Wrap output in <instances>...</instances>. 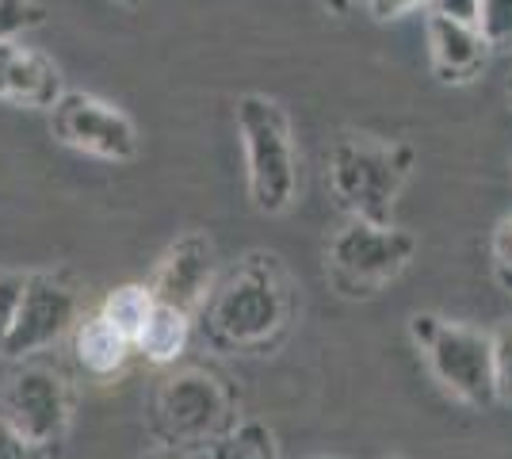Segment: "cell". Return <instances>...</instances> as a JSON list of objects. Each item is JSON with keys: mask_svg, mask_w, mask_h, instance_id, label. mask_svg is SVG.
<instances>
[{"mask_svg": "<svg viewBox=\"0 0 512 459\" xmlns=\"http://www.w3.org/2000/svg\"><path fill=\"white\" fill-rule=\"evenodd\" d=\"M299 295L279 253L253 249L218 272L211 299L199 310L203 337L218 352H272L295 322Z\"/></svg>", "mask_w": 512, "mask_h": 459, "instance_id": "cell-1", "label": "cell"}, {"mask_svg": "<svg viewBox=\"0 0 512 459\" xmlns=\"http://www.w3.org/2000/svg\"><path fill=\"white\" fill-rule=\"evenodd\" d=\"M413 165H417V153L409 142L344 131L329 150V188L344 207V215L390 222L394 203L413 176Z\"/></svg>", "mask_w": 512, "mask_h": 459, "instance_id": "cell-2", "label": "cell"}, {"mask_svg": "<svg viewBox=\"0 0 512 459\" xmlns=\"http://www.w3.org/2000/svg\"><path fill=\"white\" fill-rule=\"evenodd\" d=\"M237 425L234 391L207 368H165L150 394V429L172 448H214Z\"/></svg>", "mask_w": 512, "mask_h": 459, "instance_id": "cell-3", "label": "cell"}, {"mask_svg": "<svg viewBox=\"0 0 512 459\" xmlns=\"http://www.w3.org/2000/svg\"><path fill=\"white\" fill-rule=\"evenodd\" d=\"M237 134L245 146L249 199L260 215H283L295 203L299 188V157L291 119L279 100L249 92L237 100Z\"/></svg>", "mask_w": 512, "mask_h": 459, "instance_id": "cell-4", "label": "cell"}, {"mask_svg": "<svg viewBox=\"0 0 512 459\" xmlns=\"http://www.w3.org/2000/svg\"><path fill=\"white\" fill-rule=\"evenodd\" d=\"M417 257V238L394 222L344 219L325 245V280L341 299H375Z\"/></svg>", "mask_w": 512, "mask_h": 459, "instance_id": "cell-5", "label": "cell"}, {"mask_svg": "<svg viewBox=\"0 0 512 459\" xmlns=\"http://www.w3.org/2000/svg\"><path fill=\"white\" fill-rule=\"evenodd\" d=\"M409 337H413V349L428 364L432 379L451 398H459L463 406H474V410H486L497 402L490 329L451 322L440 314H413Z\"/></svg>", "mask_w": 512, "mask_h": 459, "instance_id": "cell-6", "label": "cell"}, {"mask_svg": "<svg viewBox=\"0 0 512 459\" xmlns=\"http://www.w3.org/2000/svg\"><path fill=\"white\" fill-rule=\"evenodd\" d=\"M81 314H85V291L65 268L27 272L20 306H16L8 337H4L0 360L20 364V360H31L39 352L54 349L58 341H65L77 329Z\"/></svg>", "mask_w": 512, "mask_h": 459, "instance_id": "cell-7", "label": "cell"}, {"mask_svg": "<svg viewBox=\"0 0 512 459\" xmlns=\"http://www.w3.org/2000/svg\"><path fill=\"white\" fill-rule=\"evenodd\" d=\"M0 410L39 452L62 444L73 421V387L58 368L20 360V368L0 387Z\"/></svg>", "mask_w": 512, "mask_h": 459, "instance_id": "cell-8", "label": "cell"}, {"mask_svg": "<svg viewBox=\"0 0 512 459\" xmlns=\"http://www.w3.org/2000/svg\"><path fill=\"white\" fill-rule=\"evenodd\" d=\"M50 134L77 153L100 161H134L138 157V127L123 108L107 104L92 92H62L50 108Z\"/></svg>", "mask_w": 512, "mask_h": 459, "instance_id": "cell-9", "label": "cell"}, {"mask_svg": "<svg viewBox=\"0 0 512 459\" xmlns=\"http://www.w3.org/2000/svg\"><path fill=\"white\" fill-rule=\"evenodd\" d=\"M218 249L203 230H184L176 241L165 245V253L157 257L150 272V291L157 303H169L184 314L199 318L203 303L211 299L218 284Z\"/></svg>", "mask_w": 512, "mask_h": 459, "instance_id": "cell-10", "label": "cell"}, {"mask_svg": "<svg viewBox=\"0 0 512 459\" xmlns=\"http://www.w3.org/2000/svg\"><path fill=\"white\" fill-rule=\"evenodd\" d=\"M62 92V69L54 66L43 50L20 43V35L0 43V104L50 111Z\"/></svg>", "mask_w": 512, "mask_h": 459, "instance_id": "cell-11", "label": "cell"}, {"mask_svg": "<svg viewBox=\"0 0 512 459\" xmlns=\"http://www.w3.org/2000/svg\"><path fill=\"white\" fill-rule=\"evenodd\" d=\"M425 39H428V62L436 81L444 85H470L486 62H490L493 43L482 35L478 23L467 20H451L440 12H428L425 23Z\"/></svg>", "mask_w": 512, "mask_h": 459, "instance_id": "cell-12", "label": "cell"}, {"mask_svg": "<svg viewBox=\"0 0 512 459\" xmlns=\"http://www.w3.org/2000/svg\"><path fill=\"white\" fill-rule=\"evenodd\" d=\"M69 345H73V360L88 379H115V375L127 372V364L138 356L134 341H130L123 329L107 318L100 306H92L81 314L77 329L69 333Z\"/></svg>", "mask_w": 512, "mask_h": 459, "instance_id": "cell-13", "label": "cell"}, {"mask_svg": "<svg viewBox=\"0 0 512 459\" xmlns=\"http://www.w3.org/2000/svg\"><path fill=\"white\" fill-rule=\"evenodd\" d=\"M192 326V314H184V310H176L169 303H157L146 329H142V337H138V356L153 368L180 364V356L192 345Z\"/></svg>", "mask_w": 512, "mask_h": 459, "instance_id": "cell-14", "label": "cell"}, {"mask_svg": "<svg viewBox=\"0 0 512 459\" xmlns=\"http://www.w3.org/2000/svg\"><path fill=\"white\" fill-rule=\"evenodd\" d=\"M96 306L127 333L130 341H134V349H138V337H142V329L150 322L157 299H153L150 284H123V287H115V291H107Z\"/></svg>", "mask_w": 512, "mask_h": 459, "instance_id": "cell-15", "label": "cell"}, {"mask_svg": "<svg viewBox=\"0 0 512 459\" xmlns=\"http://www.w3.org/2000/svg\"><path fill=\"white\" fill-rule=\"evenodd\" d=\"M211 459H283L276 433L260 421H237L226 437L211 448Z\"/></svg>", "mask_w": 512, "mask_h": 459, "instance_id": "cell-16", "label": "cell"}, {"mask_svg": "<svg viewBox=\"0 0 512 459\" xmlns=\"http://www.w3.org/2000/svg\"><path fill=\"white\" fill-rule=\"evenodd\" d=\"M493 337V383H497V402L512 406V318L497 322L490 329Z\"/></svg>", "mask_w": 512, "mask_h": 459, "instance_id": "cell-17", "label": "cell"}, {"mask_svg": "<svg viewBox=\"0 0 512 459\" xmlns=\"http://www.w3.org/2000/svg\"><path fill=\"white\" fill-rule=\"evenodd\" d=\"M43 23V4L39 0H0V43L16 39L20 31Z\"/></svg>", "mask_w": 512, "mask_h": 459, "instance_id": "cell-18", "label": "cell"}, {"mask_svg": "<svg viewBox=\"0 0 512 459\" xmlns=\"http://www.w3.org/2000/svg\"><path fill=\"white\" fill-rule=\"evenodd\" d=\"M478 27L493 46L512 43V0H482L478 4Z\"/></svg>", "mask_w": 512, "mask_h": 459, "instance_id": "cell-19", "label": "cell"}, {"mask_svg": "<svg viewBox=\"0 0 512 459\" xmlns=\"http://www.w3.org/2000/svg\"><path fill=\"white\" fill-rule=\"evenodd\" d=\"M23 280H27V272L0 268V349H4V337H8V329H12V318H16V306H20V295H23Z\"/></svg>", "mask_w": 512, "mask_h": 459, "instance_id": "cell-20", "label": "cell"}, {"mask_svg": "<svg viewBox=\"0 0 512 459\" xmlns=\"http://www.w3.org/2000/svg\"><path fill=\"white\" fill-rule=\"evenodd\" d=\"M493 264H497L501 284L512 287V211L493 230Z\"/></svg>", "mask_w": 512, "mask_h": 459, "instance_id": "cell-21", "label": "cell"}, {"mask_svg": "<svg viewBox=\"0 0 512 459\" xmlns=\"http://www.w3.org/2000/svg\"><path fill=\"white\" fill-rule=\"evenodd\" d=\"M39 448L23 437L20 429L8 421V414L0 410V459H35Z\"/></svg>", "mask_w": 512, "mask_h": 459, "instance_id": "cell-22", "label": "cell"}, {"mask_svg": "<svg viewBox=\"0 0 512 459\" xmlns=\"http://www.w3.org/2000/svg\"><path fill=\"white\" fill-rule=\"evenodd\" d=\"M356 8H363L371 20H398V16H409L413 8H421L428 0H352Z\"/></svg>", "mask_w": 512, "mask_h": 459, "instance_id": "cell-23", "label": "cell"}, {"mask_svg": "<svg viewBox=\"0 0 512 459\" xmlns=\"http://www.w3.org/2000/svg\"><path fill=\"white\" fill-rule=\"evenodd\" d=\"M478 4H482V0H428L432 12L451 16V20H467V23H478Z\"/></svg>", "mask_w": 512, "mask_h": 459, "instance_id": "cell-24", "label": "cell"}, {"mask_svg": "<svg viewBox=\"0 0 512 459\" xmlns=\"http://www.w3.org/2000/svg\"><path fill=\"white\" fill-rule=\"evenodd\" d=\"M142 459H211V448H172V444H157Z\"/></svg>", "mask_w": 512, "mask_h": 459, "instance_id": "cell-25", "label": "cell"}, {"mask_svg": "<svg viewBox=\"0 0 512 459\" xmlns=\"http://www.w3.org/2000/svg\"><path fill=\"white\" fill-rule=\"evenodd\" d=\"M325 4H329L333 12H348V8H352V0H325Z\"/></svg>", "mask_w": 512, "mask_h": 459, "instance_id": "cell-26", "label": "cell"}, {"mask_svg": "<svg viewBox=\"0 0 512 459\" xmlns=\"http://www.w3.org/2000/svg\"><path fill=\"white\" fill-rule=\"evenodd\" d=\"M123 4H142V0H123Z\"/></svg>", "mask_w": 512, "mask_h": 459, "instance_id": "cell-27", "label": "cell"}, {"mask_svg": "<svg viewBox=\"0 0 512 459\" xmlns=\"http://www.w3.org/2000/svg\"><path fill=\"white\" fill-rule=\"evenodd\" d=\"M386 459H398V456H386Z\"/></svg>", "mask_w": 512, "mask_h": 459, "instance_id": "cell-28", "label": "cell"}]
</instances>
